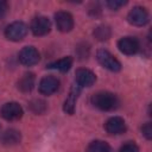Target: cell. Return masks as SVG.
I'll use <instances>...</instances> for the list:
<instances>
[{
    "instance_id": "cell-6",
    "label": "cell",
    "mask_w": 152,
    "mask_h": 152,
    "mask_svg": "<svg viewBox=\"0 0 152 152\" xmlns=\"http://www.w3.org/2000/svg\"><path fill=\"white\" fill-rule=\"evenodd\" d=\"M19 62L23 65L31 66L39 62V52L33 46H25L19 52Z\"/></svg>"
},
{
    "instance_id": "cell-1",
    "label": "cell",
    "mask_w": 152,
    "mask_h": 152,
    "mask_svg": "<svg viewBox=\"0 0 152 152\" xmlns=\"http://www.w3.org/2000/svg\"><path fill=\"white\" fill-rule=\"evenodd\" d=\"M91 103L101 110H113L118 107V97L109 91H100L91 96Z\"/></svg>"
},
{
    "instance_id": "cell-15",
    "label": "cell",
    "mask_w": 152,
    "mask_h": 152,
    "mask_svg": "<svg viewBox=\"0 0 152 152\" xmlns=\"http://www.w3.org/2000/svg\"><path fill=\"white\" fill-rule=\"evenodd\" d=\"M33 86H34V75L31 74V72L24 74L19 78V81H18V88L21 91H24V93L31 91L32 88H33Z\"/></svg>"
},
{
    "instance_id": "cell-20",
    "label": "cell",
    "mask_w": 152,
    "mask_h": 152,
    "mask_svg": "<svg viewBox=\"0 0 152 152\" xmlns=\"http://www.w3.org/2000/svg\"><path fill=\"white\" fill-rule=\"evenodd\" d=\"M119 152H139V148L133 141H128L120 147Z\"/></svg>"
},
{
    "instance_id": "cell-22",
    "label": "cell",
    "mask_w": 152,
    "mask_h": 152,
    "mask_svg": "<svg viewBox=\"0 0 152 152\" xmlns=\"http://www.w3.org/2000/svg\"><path fill=\"white\" fill-rule=\"evenodd\" d=\"M141 132H142L144 137L150 140V139L152 138V125H151V122H146V124L141 127Z\"/></svg>"
},
{
    "instance_id": "cell-18",
    "label": "cell",
    "mask_w": 152,
    "mask_h": 152,
    "mask_svg": "<svg viewBox=\"0 0 152 152\" xmlns=\"http://www.w3.org/2000/svg\"><path fill=\"white\" fill-rule=\"evenodd\" d=\"M94 37L97 40H107L110 37V28L104 25H100L94 30Z\"/></svg>"
},
{
    "instance_id": "cell-11",
    "label": "cell",
    "mask_w": 152,
    "mask_h": 152,
    "mask_svg": "<svg viewBox=\"0 0 152 152\" xmlns=\"http://www.w3.org/2000/svg\"><path fill=\"white\" fill-rule=\"evenodd\" d=\"M118 48L125 55H134L139 50V42L134 37H122L118 42Z\"/></svg>"
},
{
    "instance_id": "cell-8",
    "label": "cell",
    "mask_w": 152,
    "mask_h": 152,
    "mask_svg": "<svg viewBox=\"0 0 152 152\" xmlns=\"http://www.w3.org/2000/svg\"><path fill=\"white\" fill-rule=\"evenodd\" d=\"M56 26L61 32H69L74 27V18L69 12L59 11L55 14Z\"/></svg>"
},
{
    "instance_id": "cell-10",
    "label": "cell",
    "mask_w": 152,
    "mask_h": 152,
    "mask_svg": "<svg viewBox=\"0 0 152 152\" xmlns=\"http://www.w3.org/2000/svg\"><path fill=\"white\" fill-rule=\"evenodd\" d=\"M59 87V81L53 76H45L40 80L38 89L39 93L43 95H51L55 91H57Z\"/></svg>"
},
{
    "instance_id": "cell-5",
    "label": "cell",
    "mask_w": 152,
    "mask_h": 152,
    "mask_svg": "<svg viewBox=\"0 0 152 152\" xmlns=\"http://www.w3.org/2000/svg\"><path fill=\"white\" fill-rule=\"evenodd\" d=\"M0 114L5 120L8 121L18 120L23 116V108L17 102H7L1 107Z\"/></svg>"
},
{
    "instance_id": "cell-3",
    "label": "cell",
    "mask_w": 152,
    "mask_h": 152,
    "mask_svg": "<svg viewBox=\"0 0 152 152\" xmlns=\"http://www.w3.org/2000/svg\"><path fill=\"white\" fill-rule=\"evenodd\" d=\"M96 58H97L99 63H100L103 68L108 69L109 71L116 72V71H119V70L121 69L120 62H119L109 51H107V50H104V49H101V50L97 51Z\"/></svg>"
},
{
    "instance_id": "cell-23",
    "label": "cell",
    "mask_w": 152,
    "mask_h": 152,
    "mask_svg": "<svg viewBox=\"0 0 152 152\" xmlns=\"http://www.w3.org/2000/svg\"><path fill=\"white\" fill-rule=\"evenodd\" d=\"M7 10H8V4L6 1L0 0V19L5 17V14L7 13Z\"/></svg>"
},
{
    "instance_id": "cell-14",
    "label": "cell",
    "mask_w": 152,
    "mask_h": 152,
    "mask_svg": "<svg viewBox=\"0 0 152 152\" xmlns=\"http://www.w3.org/2000/svg\"><path fill=\"white\" fill-rule=\"evenodd\" d=\"M21 139V135H20V132L15 131V129H7L2 133L0 140L2 142V145L5 146H13V145H17Z\"/></svg>"
},
{
    "instance_id": "cell-13",
    "label": "cell",
    "mask_w": 152,
    "mask_h": 152,
    "mask_svg": "<svg viewBox=\"0 0 152 152\" xmlns=\"http://www.w3.org/2000/svg\"><path fill=\"white\" fill-rule=\"evenodd\" d=\"M81 93V87L78 84H74L70 89V94L66 97V100L64 101V106H63V110L68 114H74L75 112V107H76V101L80 96Z\"/></svg>"
},
{
    "instance_id": "cell-17",
    "label": "cell",
    "mask_w": 152,
    "mask_h": 152,
    "mask_svg": "<svg viewBox=\"0 0 152 152\" xmlns=\"http://www.w3.org/2000/svg\"><path fill=\"white\" fill-rule=\"evenodd\" d=\"M87 152H110V146L102 140H94L89 144Z\"/></svg>"
},
{
    "instance_id": "cell-2",
    "label": "cell",
    "mask_w": 152,
    "mask_h": 152,
    "mask_svg": "<svg viewBox=\"0 0 152 152\" xmlns=\"http://www.w3.org/2000/svg\"><path fill=\"white\" fill-rule=\"evenodd\" d=\"M27 33V26L23 21H13L5 28V36L12 42L21 40Z\"/></svg>"
},
{
    "instance_id": "cell-7",
    "label": "cell",
    "mask_w": 152,
    "mask_h": 152,
    "mask_svg": "<svg viewBox=\"0 0 152 152\" xmlns=\"http://www.w3.org/2000/svg\"><path fill=\"white\" fill-rule=\"evenodd\" d=\"M51 30L50 20L44 15L36 17L31 23V31L34 36H45Z\"/></svg>"
},
{
    "instance_id": "cell-12",
    "label": "cell",
    "mask_w": 152,
    "mask_h": 152,
    "mask_svg": "<svg viewBox=\"0 0 152 152\" xmlns=\"http://www.w3.org/2000/svg\"><path fill=\"white\" fill-rule=\"evenodd\" d=\"M104 128H106V131L109 134L118 135V134H121V133H124L126 131V124H125V121H124L122 118H120V116H113V118H109L106 121Z\"/></svg>"
},
{
    "instance_id": "cell-9",
    "label": "cell",
    "mask_w": 152,
    "mask_h": 152,
    "mask_svg": "<svg viewBox=\"0 0 152 152\" xmlns=\"http://www.w3.org/2000/svg\"><path fill=\"white\" fill-rule=\"evenodd\" d=\"M76 83L82 88V87H91L95 81H96V76L95 74L86 68H81L76 70Z\"/></svg>"
},
{
    "instance_id": "cell-4",
    "label": "cell",
    "mask_w": 152,
    "mask_h": 152,
    "mask_svg": "<svg viewBox=\"0 0 152 152\" xmlns=\"http://www.w3.org/2000/svg\"><path fill=\"white\" fill-rule=\"evenodd\" d=\"M127 20L131 25L134 26H144L147 24L148 21V12L146 11L145 7L141 6H135L133 7L128 15H127Z\"/></svg>"
},
{
    "instance_id": "cell-21",
    "label": "cell",
    "mask_w": 152,
    "mask_h": 152,
    "mask_svg": "<svg viewBox=\"0 0 152 152\" xmlns=\"http://www.w3.org/2000/svg\"><path fill=\"white\" fill-rule=\"evenodd\" d=\"M126 4H127V1H125V0H109V1H107V6L114 11L119 10L120 7L125 6Z\"/></svg>"
},
{
    "instance_id": "cell-19",
    "label": "cell",
    "mask_w": 152,
    "mask_h": 152,
    "mask_svg": "<svg viewBox=\"0 0 152 152\" xmlns=\"http://www.w3.org/2000/svg\"><path fill=\"white\" fill-rule=\"evenodd\" d=\"M30 108L32 109L33 113L36 114H40L45 110L46 106H45V102L42 101V100H33L31 103H30Z\"/></svg>"
},
{
    "instance_id": "cell-16",
    "label": "cell",
    "mask_w": 152,
    "mask_h": 152,
    "mask_svg": "<svg viewBox=\"0 0 152 152\" xmlns=\"http://www.w3.org/2000/svg\"><path fill=\"white\" fill-rule=\"evenodd\" d=\"M71 65H72V58L70 56H68V57H63V58H61V59H58L53 63H50L48 65V68L56 69V70H59L62 72H65L71 68Z\"/></svg>"
}]
</instances>
